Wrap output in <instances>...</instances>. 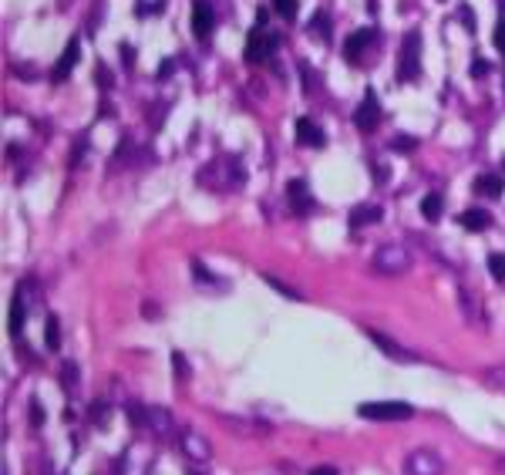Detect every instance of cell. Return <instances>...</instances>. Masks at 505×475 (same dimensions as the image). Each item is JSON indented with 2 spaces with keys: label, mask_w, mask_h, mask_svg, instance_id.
I'll list each match as a JSON object with an SVG mask.
<instances>
[{
  "label": "cell",
  "mask_w": 505,
  "mask_h": 475,
  "mask_svg": "<svg viewBox=\"0 0 505 475\" xmlns=\"http://www.w3.org/2000/svg\"><path fill=\"white\" fill-rule=\"evenodd\" d=\"M371 270L380 273V277H398L404 270H411V250L404 243H380L374 250Z\"/></svg>",
  "instance_id": "6da1fadb"
},
{
  "label": "cell",
  "mask_w": 505,
  "mask_h": 475,
  "mask_svg": "<svg viewBox=\"0 0 505 475\" xmlns=\"http://www.w3.org/2000/svg\"><path fill=\"white\" fill-rule=\"evenodd\" d=\"M360 418H371V422H407L414 415V408L407 401H364L357 408Z\"/></svg>",
  "instance_id": "7a4b0ae2"
},
{
  "label": "cell",
  "mask_w": 505,
  "mask_h": 475,
  "mask_svg": "<svg viewBox=\"0 0 505 475\" xmlns=\"http://www.w3.org/2000/svg\"><path fill=\"white\" fill-rule=\"evenodd\" d=\"M421 78V34L411 30L404 37V48H401V57H398V81L411 84V81Z\"/></svg>",
  "instance_id": "3957f363"
},
{
  "label": "cell",
  "mask_w": 505,
  "mask_h": 475,
  "mask_svg": "<svg viewBox=\"0 0 505 475\" xmlns=\"http://www.w3.org/2000/svg\"><path fill=\"white\" fill-rule=\"evenodd\" d=\"M279 37L273 34V30H266V27H252L250 37H246V61L250 64H263L270 54L277 51Z\"/></svg>",
  "instance_id": "277c9868"
},
{
  "label": "cell",
  "mask_w": 505,
  "mask_h": 475,
  "mask_svg": "<svg viewBox=\"0 0 505 475\" xmlns=\"http://www.w3.org/2000/svg\"><path fill=\"white\" fill-rule=\"evenodd\" d=\"M30 290H34V280H21V283H17V290H14V300H10V324H7V327H10V334H14V337L21 334L27 314H30V304H34Z\"/></svg>",
  "instance_id": "5b68a950"
},
{
  "label": "cell",
  "mask_w": 505,
  "mask_h": 475,
  "mask_svg": "<svg viewBox=\"0 0 505 475\" xmlns=\"http://www.w3.org/2000/svg\"><path fill=\"white\" fill-rule=\"evenodd\" d=\"M404 465H407V472L411 475H441L445 472V462L438 458V451H431V449L411 451Z\"/></svg>",
  "instance_id": "8992f818"
},
{
  "label": "cell",
  "mask_w": 505,
  "mask_h": 475,
  "mask_svg": "<svg viewBox=\"0 0 505 475\" xmlns=\"http://www.w3.org/2000/svg\"><path fill=\"white\" fill-rule=\"evenodd\" d=\"M378 122H380V98L371 91V88H367V91H364V102H360V108L354 111V125H357L360 132H371Z\"/></svg>",
  "instance_id": "52a82bcc"
},
{
  "label": "cell",
  "mask_w": 505,
  "mask_h": 475,
  "mask_svg": "<svg viewBox=\"0 0 505 475\" xmlns=\"http://www.w3.org/2000/svg\"><path fill=\"white\" fill-rule=\"evenodd\" d=\"M178 442H182V451H185V458H192V462H209V458H212V445L202 438L199 431H192V428H185Z\"/></svg>",
  "instance_id": "ba28073f"
},
{
  "label": "cell",
  "mask_w": 505,
  "mask_h": 475,
  "mask_svg": "<svg viewBox=\"0 0 505 475\" xmlns=\"http://www.w3.org/2000/svg\"><path fill=\"white\" fill-rule=\"evenodd\" d=\"M286 196H290V206H293V216H310L313 212V196H310V189L303 179H290L286 183Z\"/></svg>",
  "instance_id": "9c48e42d"
},
{
  "label": "cell",
  "mask_w": 505,
  "mask_h": 475,
  "mask_svg": "<svg viewBox=\"0 0 505 475\" xmlns=\"http://www.w3.org/2000/svg\"><path fill=\"white\" fill-rule=\"evenodd\" d=\"M77 57H81V41L77 37H71L68 41V48H64V54H61V61L54 64V71H50V81H64L68 75H71V68L77 64Z\"/></svg>",
  "instance_id": "30bf717a"
},
{
  "label": "cell",
  "mask_w": 505,
  "mask_h": 475,
  "mask_svg": "<svg viewBox=\"0 0 505 475\" xmlns=\"http://www.w3.org/2000/svg\"><path fill=\"white\" fill-rule=\"evenodd\" d=\"M212 21H216V17H212V3H209V0H196V3H192V30H196L199 41L209 37Z\"/></svg>",
  "instance_id": "8fae6325"
},
{
  "label": "cell",
  "mask_w": 505,
  "mask_h": 475,
  "mask_svg": "<svg viewBox=\"0 0 505 475\" xmlns=\"http://www.w3.org/2000/svg\"><path fill=\"white\" fill-rule=\"evenodd\" d=\"M374 41V27H364V30H354L351 37H347V44H344V61H351L357 64L360 61V51L367 48Z\"/></svg>",
  "instance_id": "7c38bea8"
},
{
  "label": "cell",
  "mask_w": 505,
  "mask_h": 475,
  "mask_svg": "<svg viewBox=\"0 0 505 475\" xmlns=\"http://www.w3.org/2000/svg\"><path fill=\"white\" fill-rule=\"evenodd\" d=\"M364 334H367L371 341L378 344V347H380V351H384V354H387V357H391V361H414V357H411L407 351H404L401 344H394V341H391V337H384V334H380V330H374V327H367Z\"/></svg>",
  "instance_id": "4fadbf2b"
},
{
  "label": "cell",
  "mask_w": 505,
  "mask_h": 475,
  "mask_svg": "<svg viewBox=\"0 0 505 475\" xmlns=\"http://www.w3.org/2000/svg\"><path fill=\"white\" fill-rule=\"evenodd\" d=\"M297 135H300L303 145H310V149H324V142H327V138H324V129H320V125H313L306 115L297 118Z\"/></svg>",
  "instance_id": "5bb4252c"
},
{
  "label": "cell",
  "mask_w": 505,
  "mask_h": 475,
  "mask_svg": "<svg viewBox=\"0 0 505 475\" xmlns=\"http://www.w3.org/2000/svg\"><path fill=\"white\" fill-rule=\"evenodd\" d=\"M149 428H155L158 438H172L176 425H172V415L165 408H149Z\"/></svg>",
  "instance_id": "9a60e30c"
},
{
  "label": "cell",
  "mask_w": 505,
  "mask_h": 475,
  "mask_svg": "<svg viewBox=\"0 0 505 475\" xmlns=\"http://www.w3.org/2000/svg\"><path fill=\"white\" fill-rule=\"evenodd\" d=\"M461 226H465L468 233H481V230L492 226V216L485 209H465L461 212Z\"/></svg>",
  "instance_id": "2e32d148"
},
{
  "label": "cell",
  "mask_w": 505,
  "mask_h": 475,
  "mask_svg": "<svg viewBox=\"0 0 505 475\" xmlns=\"http://www.w3.org/2000/svg\"><path fill=\"white\" fill-rule=\"evenodd\" d=\"M441 212H445V199H441V192H428V196L421 199V216H425L428 223H438Z\"/></svg>",
  "instance_id": "e0dca14e"
},
{
  "label": "cell",
  "mask_w": 505,
  "mask_h": 475,
  "mask_svg": "<svg viewBox=\"0 0 505 475\" xmlns=\"http://www.w3.org/2000/svg\"><path fill=\"white\" fill-rule=\"evenodd\" d=\"M380 216H384V209L380 206H357L351 216V226L354 230H360V226H371V223H380Z\"/></svg>",
  "instance_id": "ac0fdd59"
},
{
  "label": "cell",
  "mask_w": 505,
  "mask_h": 475,
  "mask_svg": "<svg viewBox=\"0 0 505 475\" xmlns=\"http://www.w3.org/2000/svg\"><path fill=\"white\" fill-rule=\"evenodd\" d=\"M502 189H505V183L499 179V176H479V179H475V192H479V196L499 199V196H502Z\"/></svg>",
  "instance_id": "d6986e66"
},
{
  "label": "cell",
  "mask_w": 505,
  "mask_h": 475,
  "mask_svg": "<svg viewBox=\"0 0 505 475\" xmlns=\"http://www.w3.org/2000/svg\"><path fill=\"white\" fill-rule=\"evenodd\" d=\"M310 34L320 37V41H330V14L327 10H317V14L310 17Z\"/></svg>",
  "instance_id": "ffe728a7"
},
{
  "label": "cell",
  "mask_w": 505,
  "mask_h": 475,
  "mask_svg": "<svg viewBox=\"0 0 505 475\" xmlns=\"http://www.w3.org/2000/svg\"><path fill=\"white\" fill-rule=\"evenodd\" d=\"M44 341H48V351H61V320L50 314L48 327H44Z\"/></svg>",
  "instance_id": "44dd1931"
},
{
  "label": "cell",
  "mask_w": 505,
  "mask_h": 475,
  "mask_svg": "<svg viewBox=\"0 0 505 475\" xmlns=\"http://www.w3.org/2000/svg\"><path fill=\"white\" fill-rule=\"evenodd\" d=\"M125 411H128V418L138 425V428H149V408H145L142 401H128Z\"/></svg>",
  "instance_id": "7402d4cb"
},
{
  "label": "cell",
  "mask_w": 505,
  "mask_h": 475,
  "mask_svg": "<svg viewBox=\"0 0 505 475\" xmlns=\"http://www.w3.org/2000/svg\"><path fill=\"white\" fill-rule=\"evenodd\" d=\"M77 384V364L75 361H68L64 368H61V388H64V395H71Z\"/></svg>",
  "instance_id": "603a6c76"
},
{
  "label": "cell",
  "mask_w": 505,
  "mask_h": 475,
  "mask_svg": "<svg viewBox=\"0 0 505 475\" xmlns=\"http://www.w3.org/2000/svg\"><path fill=\"white\" fill-rule=\"evenodd\" d=\"M485 384H492V388H499V391H505V364H495V368H488L485 374Z\"/></svg>",
  "instance_id": "cb8c5ba5"
},
{
  "label": "cell",
  "mask_w": 505,
  "mask_h": 475,
  "mask_svg": "<svg viewBox=\"0 0 505 475\" xmlns=\"http://www.w3.org/2000/svg\"><path fill=\"white\" fill-rule=\"evenodd\" d=\"M488 270H492V280L505 283V253H492L488 257Z\"/></svg>",
  "instance_id": "d4e9b609"
},
{
  "label": "cell",
  "mask_w": 505,
  "mask_h": 475,
  "mask_svg": "<svg viewBox=\"0 0 505 475\" xmlns=\"http://www.w3.org/2000/svg\"><path fill=\"white\" fill-rule=\"evenodd\" d=\"M108 415H111L108 401H91V422H95V425H104V422H108Z\"/></svg>",
  "instance_id": "484cf974"
},
{
  "label": "cell",
  "mask_w": 505,
  "mask_h": 475,
  "mask_svg": "<svg viewBox=\"0 0 505 475\" xmlns=\"http://www.w3.org/2000/svg\"><path fill=\"white\" fill-rule=\"evenodd\" d=\"M263 280H266V283H270L273 290H279V293H283V297H290V300H300V297H297V290H290L286 283H279L277 277H270V273H263Z\"/></svg>",
  "instance_id": "4316f807"
},
{
  "label": "cell",
  "mask_w": 505,
  "mask_h": 475,
  "mask_svg": "<svg viewBox=\"0 0 505 475\" xmlns=\"http://www.w3.org/2000/svg\"><path fill=\"white\" fill-rule=\"evenodd\" d=\"M172 368H176V378H178V381H185V378H189V361H185L178 351L172 354Z\"/></svg>",
  "instance_id": "83f0119b"
},
{
  "label": "cell",
  "mask_w": 505,
  "mask_h": 475,
  "mask_svg": "<svg viewBox=\"0 0 505 475\" xmlns=\"http://www.w3.org/2000/svg\"><path fill=\"white\" fill-rule=\"evenodd\" d=\"M273 7H277L279 17H293L297 14V0H273Z\"/></svg>",
  "instance_id": "f1b7e54d"
},
{
  "label": "cell",
  "mask_w": 505,
  "mask_h": 475,
  "mask_svg": "<svg viewBox=\"0 0 505 475\" xmlns=\"http://www.w3.org/2000/svg\"><path fill=\"white\" fill-rule=\"evenodd\" d=\"M192 273H196V280H199V283H216V277H212V273H209L202 263H192Z\"/></svg>",
  "instance_id": "f546056e"
},
{
  "label": "cell",
  "mask_w": 505,
  "mask_h": 475,
  "mask_svg": "<svg viewBox=\"0 0 505 475\" xmlns=\"http://www.w3.org/2000/svg\"><path fill=\"white\" fill-rule=\"evenodd\" d=\"M30 422L34 425L44 422V411H41V401H37V398H30Z\"/></svg>",
  "instance_id": "4dcf8cb0"
},
{
  "label": "cell",
  "mask_w": 505,
  "mask_h": 475,
  "mask_svg": "<svg viewBox=\"0 0 505 475\" xmlns=\"http://www.w3.org/2000/svg\"><path fill=\"white\" fill-rule=\"evenodd\" d=\"M391 149H394V152H411V149H414V138H394Z\"/></svg>",
  "instance_id": "1f68e13d"
},
{
  "label": "cell",
  "mask_w": 505,
  "mask_h": 475,
  "mask_svg": "<svg viewBox=\"0 0 505 475\" xmlns=\"http://www.w3.org/2000/svg\"><path fill=\"white\" fill-rule=\"evenodd\" d=\"M95 78H98L101 88H111V71L104 68V64H98V71H95Z\"/></svg>",
  "instance_id": "d6a6232c"
},
{
  "label": "cell",
  "mask_w": 505,
  "mask_h": 475,
  "mask_svg": "<svg viewBox=\"0 0 505 475\" xmlns=\"http://www.w3.org/2000/svg\"><path fill=\"white\" fill-rule=\"evenodd\" d=\"M495 48H499V51H505V21H499V24H495Z\"/></svg>",
  "instance_id": "836d02e7"
},
{
  "label": "cell",
  "mask_w": 505,
  "mask_h": 475,
  "mask_svg": "<svg viewBox=\"0 0 505 475\" xmlns=\"http://www.w3.org/2000/svg\"><path fill=\"white\" fill-rule=\"evenodd\" d=\"M472 75H475V78L488 75V61H472Z\"/></svg>",
  "instance_id": "e575fe53"
},
{
  "label": "cell",
  "mask_w": 505,
  "mask_h": 475,
  "mask_svg": "<svg viewBox=\"0 0 505 475\" xmlns=\"http://www.w3.org/2000/svg\"><path fill=\"white\" fill-rule=\"evenodd\" d=\"M122 61H125V64H131V61H135V48L122 44Z\"/></svg>",
  "instance_id": "d590c367"
},
{
  "label": "cell",
  "mask_w": 505,
  "mask_h": 475,
  "mask_svg": "<svg viewBox=\"0 0 505 475\" xmlns=\"http://www.w3.org/2000/svg\"><path fill=\"white\" fill-rule=\"evenodd\" d=\"M461 21L468 24V30H475V21H472V10L468 7H461Z\"/></svg>",
  "instance_id": "8d00e7d4"
},
{
  "label": "cell",
  "mask_w": 505,
  "mask_h": 475,
  "mask_svg": "<svg viewBox=\"0 0 505 475\" xmlns=\"http://www.w3.org/2000/svg\"><path fill=\"white\" fill-rule=\"evenodd\" d=\"M310 475H337V469H330V465H320V469H313Z\"/></svg>",
  "instance_id": "74e56055"
}]
</instances>
